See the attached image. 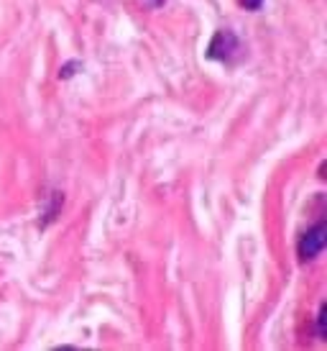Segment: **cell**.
Here are the masks:
<instances>
[{"label":"cell","instance_id":"obj_1","mask_svg":"<svg viewBox=\"0 0 327 351\" xmlns=\"http://www.w3.org/2000/svg\"><path fill=\"white\" fill-rule=\"evenodd\" d=\"M325 244H327V223H325V221H319V223H315L307 234L299 239V246H297L299 259H302V262L315 259L317 254H322Z\"/></svg>","mask_w":327,"mask_h":351},{"label":"cell","instance_id":"obj_2","mask_svg":"<svg viewBox=\"0 0 327 351\" xmlns=\"http://www.w3.org/2000/svg\"><path fill=\"white\" fill-rule=\"evenodd\" d=\"M235 47H238V39H235V34H233V31H218V34L212 36L210 47H207V57L210 59H225L235 51Z\"/></svg>","mask_w":327,"mask_h":351},{"label":"cell","instance_id":"obj_3","mask_svg":"<svg viewBox=\"0 0 327 351\" xmlns=\"http://www.w3.org/2000/svg\"><path fill=\"white\" fill-rule=\"evenodd\" d=\"M317 331H319V336H322V339L327 336V308H325V305L319 308V315H317Z\"/></svg>","mask_w":327,"mask_h":351},{"label":"cell","instance_id":"obj_4","mask_svg":"<svg viewBox=\"0 0 327 351\" xmlns=\"http://www.w3.org/2000/svg\"><path fill=\"white\" fill-rule=\"evenodd\" d=\"M79 67H82L79 62H69V64H64V67L59 69V77H62V80H69L72 75H75V69H79Z\"/></svg>","mask_w":327,"mask_h":351},{"label":"cell","instance_id":"obj_5","mask_svg":"<svg viewBox=\"0 0 327 351\" xmlns=\"http://www.w3.org/2000/svg\"><path fill=\"white\" fill-rule=\"evenodd\" d=\"M261 3H263V0H241V5L243 8H248V10H259Z\"/></svg>","mask_w":327,"mask_h":351}]
</instances>
